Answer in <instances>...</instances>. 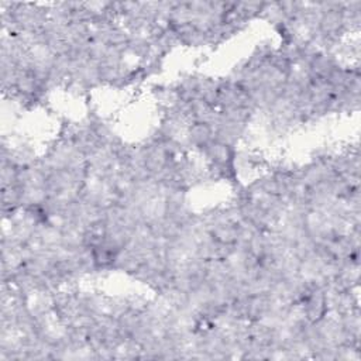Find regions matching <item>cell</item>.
Here are the masks:
<instances>
[{"label": "cell", "mask_w": 361, "mask_h": 361, "mask_svg": "<svg viewBox=\"0 0 361 361\" xmlns=\"http://www.w3.org/2000/svg\"><path fill=\"white\" fill-rule=\"evenodd\" d=\"M188 140L192 147L204 150L210 142L215 140V130L208 123L193 122L188 130Z\"/></svg>", "instance_id": "obj_3"}, {"label": "cell", "mask_w": 361, "mask_h": 361, "mask_svg": "<svg viewBox=\"0 0 361 361\" xmlns=\"http://www.w3.org/2000/svg\"><path fill=\"white\" fill-rule=\"evenodd\" d=\"M302 307L305 318H307L309 323H318L329 314L326 296L323 289L320 288L309 289V292L302 299Z\"/></svg>", "instance_id": "obj_1"}, {"label": "cell", "mask_w": 361, "mask_h": 361, "mask_svg": "<svg viewBox=\"0 0 361 361\" xmlns=\"http://www.w3.org/2000/svg\"><path fill=\"white\" fill-rule=\"evenodd\" d=\"M338 67L335 58L327 52H318L309 61V69L314 80H326L329 75Z\"/></svg>", "instance_id": "obj_2"}]
</instances>
